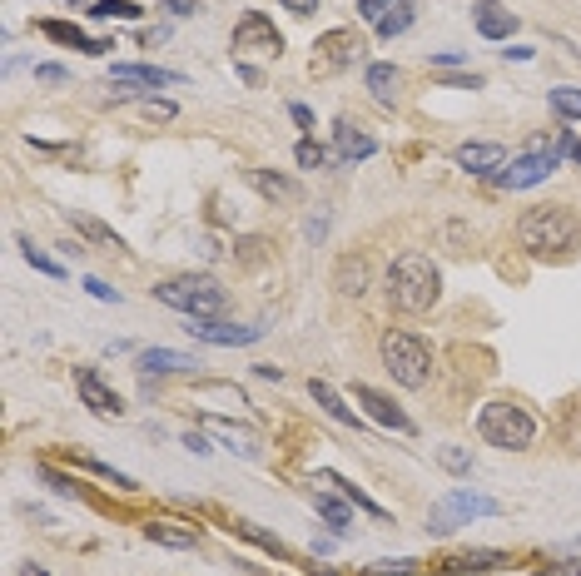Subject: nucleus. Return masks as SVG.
Masks as SVG:
<instances>
[{
	"label": "nucleus",
	"mask_w": 581,
	"mask_h": 576,
	"mask_svg": "<svg viewBox=\"0 0 581 576\" xmlns=\"http://www.w3.org/2000/svg\"><path fill=\"white\" fill-rule=\"evenodd\" d=\"M517 244L537 259H562L581 244V224L567 204H537L517 219Z\"/></svg>",
	"instance_id": "1"
},
{
	"label": "nucleus",
	"mask_w": 581,
	"mask_h": 576,
	"mask_svg": "<svg viewBox=\"0 0 581 576\" xmlns=\"http://www.w3.org/2000/svg\"><path fill=\"white\" fill-rule=\"evenodd\" d=\"M437 293H442V274H437V264L423 249H408V254L393 259V269H388V303L398 313H428L437 303Z\"/></svg>",
	"instance_id": "2"
},
{
	"label": "nucleus",
	"mask_w": 581,
	"mask_h": 576,
	"mask_svg": "<svg viewBox=\"0 0 581 576\" xmlns=\"http://www.w3.org/2000/svg\"><path fill=\"white\" fill-rule=\"evenodd\" d=\"M477 432H482V442H492V447H502V452H527L532 437H537V423H532V413H527L522 403L497 398V403H487V408L477 413Z\"/></svg>",
	"instance_id": "3"
},
{
	"label": "nucleus",
	"mask_w": 581,
	"mask_h": 576,
	"mask_svg": "<svg viewBox=\"0 0 581 576\" xmlns=\"http://www.w3.org/2000/svg\"><path fill=\"white\" fill-rule=\"evenodd\" d=\"M154 298L159 303H169L174 313H184V318H219L224 313V288L214 284L209 274H184V279H169V284L154 288Z\"/></svg>",
	"instance_id": "4"
},
{
	"label": "nucleus",
	"mask_w": 581,
	"mask_h": 576,
	"mask_svg": "<svg viewBox=\"0 0 581 576\" xmlns=\"http://www.w3.org/2000/svg\"><path fill=\"white\" fill-rule=\"evenodd\" d=\"M383 368L403 383V388H423L428 373H433V353L418 333H383Z\"/></svg>",
	"instance_id": "5"
},
{
	"label": "nucleus",
	"mask_w": 581,
	"mask_h": 576,
	"mask_svg": "<svg viewBox=\"0 0 581 576\" xmlns=\"http://www.w3.org/2000/svg\"><path fill=\"white\" fill-rule=\"evenodd\" d=\"M363 50H368V40H363L358 30H328V35H318V40H313L308 75L328 80V75H338V70L358 65V60H363Z\"/></svg>",
	"instance_id": "6"
},
{
	"label": "nucleus",
	"mask_w": 581,
	"mask_h": 576,
	"mask_svg": "<svg viewBox=\"0 0 581 576\" xmlns=\"http://www.w3.org/2000/svg\"><path fill=\"white\" fill-rule=\"evenodd\" d=\"M279 50H284V35L274 30V20L264 10H249L234 25V55H279Z\"/></svg>",
	"instance_id": "7"
},
{
	"label": "nucleus",
	"mask_w": 581,
	"mask_h": 576,
	"mask_svg": "<svg viewBox=\"0 0 581 576\" xmlns=\"http://www.w3.org/2000/svg\"><path fill=\"white\" fill-rule=\"evenodd\" d=\"M502 512V502H492V497H477V492H452V497H442L433 507V532H452L462 517H497Z\"/></svg>",
	"instance_id": "8"
},
{
	"label": "nucleus",
	"mask_w": 581,
	"mask_h": 576,
	"mask_svg": "<svg viewBox=\"0 0 581 576\" xmlns=\"http://www.w3.org/2000/svg\"><path fill=\"white\" fill-rule=\"evenodd\" d=\"M557 164H562V154H557V149H547V154H522V159L502 164L492 179H497L502 189H532V184H542Z\"/></svg>",
	"instance_id": "9"
},
{
	"label": "nucleus",
	"mask_w": 581,
	"mask_h": 576,
	"mask_svg": "<svg viewBox=\"0 0 581 576\" xmlns=\"http://www.w3.org/2000/svg\"><path fill=\"white\" fill-rule=\"evenodd\" d=\"M75 388H80V403H85L90 413H100V418H120V413H125L120 393H115L95 368H75Z\"/></svg>",
	"instance_id": "10"
},
{
	"label": "nucleus",
	"mask_w": 581,
	"mask_h": 576,
	"mask_svg": "<svg viewBox=\"0 0 581 576\" xmlns=\"http://www.w3.org/2000/svg\"><path fill=\"white\" fill-rule=\"evenodd\" d=\"M184 333L199 338V343H214V348H244V343H259L264 328H234V323H214V318H189Z\"/></svg>",
	"instance_id": "11"
},
{
	"label": "nucleus",
	"mask_w": 581,
	"mask_h": 576,
	"mask_svg": "<svg viewBox=\"0 0 581 576\" xmlns=\"http://www.w3.org/2000/svg\"><path fill=\"white\" fill-rule=\"evenodd\" d=\"M353 398H358V403L368 408V418H373L378 428H388V432H403V437L413 432V418H408L403 408H393V403H388V398H383L378 388H368V383H358V388H353Z\"/></svg>",
	"instance_id": "12"
},
{
	"label": "nucleus",
	"mask_w": 581,
	"mask_h": 576,
	"mask_svg": "<svg viewBox=\"0 0 581 576\" xmlns=\"http://www.w3.org/2000/svg\"><path fill=\"white\" fill-rule=\"evenodd\" d=\"M502 164H507L502 144H462L457 149V169H467V174H497Z\"/></svg>",
	"instance_id": "13"
},
{
	"label": "nucleus",
	"mask_w": 581,
	"mask_h": 576,
	"mask_svg": "<svg viewBox=\"0 0 581 576\" xmlns=\"http://www.w3.org/2000/svg\"><path fill=\"white\" fill-rule=\"evenodd\" d=\"M472 10H477V30H482V40H507V35L517 30V15L502 10L497 0H477Z\"/></svg>",
	"instance_id": "14"
},
{
	"label": "nucleus",
	"mask_w": 581,
	"mask_h": 576,
	"mask_svg": "<svg viewBox=\"0 0 581 576\" xmlns=\"http://www.w3.org/2000/svg\"><path fill=\"white\" fill-rule=\"evenodd\" d=\"M145 537L149 542H159V547H174V552L199 547V527H179V522H164V517L145 522Z\"/></svg>",
	"instance_id": "15"
},
{
	"label": "nucleus",
	"mask_w": 581,
	"mask_h": 576,
	"mask_svg": "<svg viewBox=\"0 0 581 576\" xmlns=\"http://www.w3.org/2000/svg\"><path fill=\"white\" fill-rule=\"evenodd\" d=\"M502 567H512V557H507V552H457V557H447V562H442V572H457V576L502 572Z\"/></svg>",
	"instance_id": "16"
},
{
	"label": "nucleus",
	"mask_w": 581,
	"mask_h": 576,
	"mask_svg": "<svg viewBox=\"0 0 581 576\" xmlns=\"http://www.w3.org/2000/svg\"><path fill=\"white\" fill-rule=\"evenodd\" d=\"M184 75L174 70H159V65H115V85H149V90H164V85H179Z\"/></svg>",
	"instance_id": "17"
},
{
	"label": "nucleus",
	"mask_w": 581,
	"mask_h": 576,
	"mask_svg": "<svg viewBox=\"0 0 581 576\" xmlns=\"http://www.w3.org/2000/svg\"><path fill=\"white\" fill-rule=\"evenodd\" d=\"M40 30H45L50 40H60V45H75V50H85V55H105V50H115L110 40H90L80 25H65V20H45Z\"/></svg>",
	"instance_id": "18"
},
{
	"label": "nucleus",
	"mask_w": 581,
	"mask_h": 576,
	"mask_svg": "<svg viewBox=\"0 0 581 576\" xmlns=\"http://www.w3.org/2000/svg\"><path fill=\"white\" fill-rule=\"evenodd\" d=\"M249 184H254L264 199H274V204H298V184L284 179V174H274V169H249Z\"/></svg>",
	"instance_id": "19"
},
{
	"label": "nucleus",
	"mask_w": 581,
	"mask_h": 576,
	"mask_svg": "<svg viewBox=\"0 0 581 576\" xmlns=\"http://www.w3.org/2000/svg\"><path fill=\"white\" fill-rule=\"evenodd\" d=\"M199 363L194 358H184V353H169V348H145L140 353V373L154 378V373H194Z\"/></svg>",
	"instance_id": "20"
},
{
	"label": "nucleus",
	"mask_w": 581,
	"mask_h": 576,
	"mask_svg": "<svg viewBox=\"0 0 581 576\" xmlns=\"http://www.w3.org/2000/svg\"><path fill=\"white\" fill-rule=\"evenodd\" d=\"M209 428H214V437L224 447H234L239 457H259V432L254 428H239V423H224V418H209Z\"/></svg>",
	"instance_id": "21"
},
{
	"label": "nucleus",
	"mask_w": 581,
	"mask_h": 576,
	"mask_svg": "<svg viewBox=\"0 0 581 576\" xmlns=\"http://www.w3.org/2000/svg\"><path fill=\"white\" fill-rule=\"evenodd\" d=\"M398 85H403V75H398V65H368V90H373V100L378 105H393L398 100Z\"/></svg>",
	"instance_id": "22"
},
{
	"label": "nucleus",
	"mask_w": 581,
	"mask_h": 576,
	"mask_svg": "<svg viewBox=\"0 0 581 576\" xmlns=\"http://www.w3.org/2000/svg\"><path fill=\"white\" fill-rule=\"evenodd\" d=\"M333 140H338V159H368L378 144L368 140L358 125H348V120H338V130H333Z\"/></svg>",
	"instance_id": "23"
},
{
	"label": "nucleus",
	"mask_w": 581,
	"mask_h": 576,
	"mask_svg": "<svg viewBox=\"0 0 581 576\" xmlns=\"http://www.w3.org/2000/svg\"><path fill=\"white\" fill-rule=\"evenodd\" d=\"M308 393H313V403H318V408H323L328 418H338V423L358 428V413H353V408H343V398H338V393H333V388H328L323 378H313V383H308Z\"/></svg>",
	"instance_id": "24"
},
{
	"label": "nucleus",
	"mask_w": 581,
	"mask_h": 576,
	"mask_svg": "<svg viewBox=\"0 0 581 576\" xmlns=\"http://www.w3.org/2000/svg\"><path fill=\"white\" fill-rule=\"evenodd\" d=\"M338 293H368V259H338V274H333Z\"/></svg>",
	"instance_id": "25"
},
{
	"label": "nucleus",
	"mask_w": 581,
	"mask_h": 576,
	"mask_svg": "<svg viewBox=\"0 0 581 576\" xmlns=\"http://www.w3.org/2000/svg\"><path fill=\"white\" fill-rule=\"evenodd\" d=\"M413 5H418V0H388V10H383V20H378V35H383V40L403 35V30L413 25Z\"/></svg>",
	"instance_id": "26"
},
{
	"label": "nucleus",
	"mask_w": 581,
	"mask_h": 576,
	"mask_svg": "<svg viewBox=\"0 0 581 576\" xmlns=\"http://www.w3.org/2000/svg\"><path fill=\"white\" fill-rule=\"evenodd\" d=\"M557 437H562L567 452H581V398L562 403V413H557Z\"/></svg>",
	"instance_id": "27"
},
{
	"label": "nucleus",
	"mask_w": 581,
	"mask_h": 576,
	"mask_svg": "<svg viewBox=\"0 0 581 576\" xmlns=\"http://www.w3.org/2000/svg\"><path fill=\"white\" fill-rule=\"evenodd\" d=\"M318 482H328V487H338V492H343L348 502H358L363 512H373V517H383V507H378V502H373V497H368L363 487H353V482H343V477H333V472H318Z\"/></svg>",
	"instance_id": "28"
},
{
	"label": "nucleus",
	"mask_w": 581,
	"mask_h": 576,
	"mask_svg": "<svg viewBox=\"0 0 581 576\" xmlns=\"http://www.w3.org/2000/svg\"><path fill=\"white\" fill-rule=\"evenodd\" d=\"M313 507H318V517H323L333 532H348V527H353V512H348L343 502H333V497H313Z\"/></svg>",
	"instance_id": "29"
},
{
	"label": "nucleus",
	"mask_w": 581,
	"mask_h": 576,
	"mask_svg": "<svg viewBox=\"0 0 581 576\" xmlns=\"http://www.w3.org/2000/svg\"><path fill=\"white\" fill-rule=\"evenodd\" d=\"M90 15H95V20H115V15H120V20H140L145 10H140L135 0H95Z\"/></svg>",
	"instance_id": "30"
},
{
	"label": "nucleus",
	"mask_w": 581,
	"mask_h": 576,
	"mask_svg": "<svg viewBox=\"0 0 581 576\" xmlns=\"http://www.w3.org/2000/svg\"><path fill=\"white\" fill-rule=\"evenodd\" d=\"M547 100H552V110H557L562 120H581V90H572V85H557Z\"/></svg>",
	"instance_id": "31"
},
{
	"label": "nucleus",
	"mask_w": 581,
	"mask_h": 576,
	"mask_svg": "<svg viewBox=\"0 0 581 576\" xmlns=\"http://www.w3.org/2000/svg\"><path fill=\"white\" fill-rule=\"evenodd\" d=\"M293 159H298V169H323L333 154L323 149V144H313V140H298V149H293Z\"/></svg>",
	"instance_id": "32"
},
{
	"label": "nucleus",
	"mask_w": 581,
	"mask_h": 576,
	"mask_svg": "<svg viewBox=\"0 0 581 576\" xmlns=\"http://www.w3.org/2000/svg\"><path fill=\"white\" fill-rule=\"evenodd\" d=\"M20 254H25V264H30V269H40V274H50V279H60V274H65V269H60L50 254H40L30 239H20Z\"/></svg>",
	"instance_id": "33"
},
{
	"label": "nucleus",
	"mask_w": 581,
	"mask_h": 576,
	"mask_svg": "<svg viewBox=\"0 0 581 576\" xmlns=\"http://www.w3.org/2000/svg\"><path fill=\"white\" fill-rule=\"evenodd\" d=\"M70 219H75L90 239H100V244H110V249H125V244H120V234H115V229H105L100 219H85V214H70Z\"/></svg>",
	"instance_id": "34"
},
{
	"label": "nucleus",
	"mask_w": 581,
	"mask_h": 576,
	"mask_svg": "<svg viewBox=\"0 0 581 576\" xmlns=\"http://www.w3.org/2000/svg\"><path fill=\"white\" fill-rule=\"evenodd\" d=\"M437 462H442L447 472H457V477H462V472H472V452H462V447H442V452H437Z\"/></svg>",
	"instance_id": "35"
},
{
	"label": "nucleus",
	"mask_w": 581,
	"mask_h": 576,
	"mask_svg": "<svg viewBox=\"0 0 581 576\" xmlns=\"http://www.w3.org/2000/svg\"><path fill=\"white\" fill-rule=\"evenodd\" d=\"M418 567H423V562H413V557H398V562H378V567H373L368 576H413Z\"/></svg>",
	"instance_id": "36"
},
{
	"label": "nucleus",
	"mask_w": 581,
	"mask_h": 576,
	"mask_svg": "<svg viewBox=\"0 0 581 576\" xmlns=\"http://www.w3.org/2000/svg\"><path fill=\"white\" fill-rule=\"evenodd\" d=\"M239 532H244V537H249V542H259V547H264V552H274V557H289V552H284V542H279V537H269V532H259V527H249V522H244V527H239Z\"/></svg>",
	"instance_id": "37"
},
{
	"label": "nucleus",
	"mask_w": 581,
	"mask_h": 576,
	"mask_svg": "<svg viewBox=\"0 0 581 576\" xmlns=\"http://www.w3.org/2000/svg\"><path fill=\"white\" fill-rule=\"evenodd\" d=\"M140 110H145V120H159V125H164V120H174V105H169V100H145Z\"/></svg>",
	"instance_id": "38"
},
{
	"label": "nucleus",
	"mask_w": 581,
	"mask_h": 576,
	"mask_svg": "<svg viewBox=\"0 0 581 576\" xmlns=\"http://www.w3.org/2000/svg\"><path fill=\"white\" fill-rule=\"evenodd\" d=\"M447 90H482V75H442Z\"/></svg>",
	"instance_id": "39"
},
{
	"label": "nucleus",
	"mask_w": 581,
	"mask_h": 576,
	"mask_svg": "<svg viewBox=\"0 0 581 576\" xmlns=\"http://www.w3.org/2000/svg\"><path fill=\"white\" fill-rule=\"evenodd\" d=\"M85 288H90V293H95L100 303H120V288H110L105 279H85Z\"/></svg>",
	"instance_id": "40"
},
{
	"label": "nucleus",
	"mask_w": 581,
	"mask_h": 576,
	"mask_svg": "<svg viewBox=\"0 0 581 576\" xmlns=\"http://www.w3.org/2000/svg\"><path fill=\"white\" fill-rule=\"evenodd\" d=\"M383 10H388V0H358V15H363V20H373V25L383 20Z\"/></svg>",
	"instance_id": "41"
},
{
	"label": "nucleus",
	"mask_w": 581,
	"mask_h": 576,
	"mask_svg": "<svg viewBox=\"0 0 581 576\" xmlns=\"http://www.w3.org/2000/svg\"><path fill=\"white\" fill-rule=\"evenodd\" d=\"M537 576H581V562H557V567H542Z\"/></svg>",
	"instance_id": "42"
},
{
	"label": "nucleus",
	"mask_w": 581,
	"mask_h": 576,
	"mask_svg": "<svg viewBox=\"0 0 581 576\" xmlns=\"http://www.w3.org/2000/svg\"><path fill=\"white\" fill-rule=\"evenodd\" d=\"M35 75H40L45 85H65V70H60V65H40Z\"/></svg>",
	"instance_id": "43"
},
{
	"label": "nucleus",
	"mask_w": 581,
	"mask_h": 576,
	"mask_svg": "<svg viewBox=\"0 0 581 576\" xmlns=\"http://www.w3.org/2000/svg\"><path fill=\"white\" fill-rule=\"evenodd\" d=\"M284 10H293V15H313L318 10V0H279Z\"/></svg>",
	"instance_id": "44"
},
{
	"label": "nucleus",
	"mask_w": 581,
	"mask_h": 576,
	"mask_svg": "<svg viewBox=\"0 0 581 576\" xmlns=\"http://www.w3.org/2000/svg\"><path fill=\"white\" fill-rule=\"evenodd\" d=\"M184 447H189V452H214L209 437H199V432H184Z\"/></svg>",
	"instance_id": "45"
},
{
	"label": "nucleus",
	"mask_w": 581,
	"mask_h": 576,
	"mask_svg": "<svg viewBox=\"0 0 581 576\" xmlns=\"http://www.w3.org/2000/svg\"><path fill=\"white\" fill-rule=\"evenodd\" d=\"M289 115H293V125H303V130L313 125V110L308 105H289Z\"/></svg>",
	"instance_id": "46"
},
{
	"label": "nucleus",
	"mask_w": 581,
	"mask_h": 576,
	"mask_svg": "<svg viewBox=\"0 0 581 576\" xmlns=\"http://www.w3.org/2000/svg\"><path fill=\"white\" fill-rule=\"evenodd\" d=\"M169 10H174V15H194V10H199V0H169Z\"/></svg>",
	"instance_id": "47"
},
{
	"label": "nucleus",
	"mask_w": 581,
	"mask_h": 576,
	"mask_svg": "<svg viewBox=\"0 0 581 576\" xmlns=\"http://www.w3.org/2000/svg\"><path fill=\"white\" fill-rule=\"evenodd\" d=\"M254 373H259V378H274V383H279V378H284V368H274V363H259V368H254Z\"/></svg>",
	"instance_id": "48"
},
{
	"label": "nucleus",
	"mask_w": 581,
	"mask_h": 576,
	"mask_svg": "<svg viewBox=\"0 0 581 576\" xmlns=\"http://www.w3.org/2000/svg\"><path fill=\"white\" fill-rule=\"evenodd\" d=\"M20 576H45V567H35V562H30V567H20Z\"/></svg>",
	"instance_id": "49"
},
{
	"label": "nucleus",
	"mask_w": 581,
	"mask_h": 576,
	"mask_svg": "<svg viewBox=\"0 0 581 576\" xmlns=\"http://www.w3.org/2000/svg\"><path fill=\"white\" fill-rule=\"evenodd\" d=\"M572 154H577V164H581V140H577V149H572Z\"/></svg>",
	"instance_id": "50"
}]
</instances>
